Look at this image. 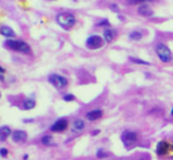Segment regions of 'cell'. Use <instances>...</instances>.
<instances>
[{
	"label": "cell",
	"mask_w": 173,
	"mask_h": 160,
	"mask_svg": "<svg viewBox=\"0 0 173 160\" xmlns=\"http://www.w3.org/2000/svg\"><path fill=\"white\" fill-rule=\"evenodd\" d=\"M76 15L70 12H63V13H59L57 15V23L59 24V26H61L65 29H70L76 25Z\"/></svg>",
	"instance_id": "6da1fadb"
},
{
	"label": "cell",
	"mask_w": 173,
	"mask_h": 160,
	"mask_svg": "<svg viewBox=\"0 0 173 160\" xmlns=\"http://www.w3.org/2000/svg\"><path fill=\"white\" fill-rule=\"evenodd\" d=\"M5 46L12 51H17V52H21V53L29 54L31 53V47L29 45L23 41V40H7L5 42Z\"/></svg>",
	"instance_id": "7a4b0ae2"
},
{
	"label": "cell",
	"mask_w": 173,
	"mask_h": 160,
	"mask_svg": "<svg viewBox=\"0 0 173 160\" xmlns=\"http://www.w3.org/2000/svg\"><path fill=\"white\" fill-rule=\"evenodd\" d=\"M156 53L159 57V59L162 63H170L171 59H172V53H171V50L162 42L157 44L156 46Z\"/></svg>",
	"instance_id": "3957f363"
},
{
	"label": "cell",
	"mask_w": 173,
	"mask_h": 160,
	"mask_svg": "<svg viewBox=\"0 0 173 160\" xmlns=\"http://www.w3.org/2000/svg\"><path fill=\"white\" fill-rule=\"evenodd\" d=\"M103 46H104V40L101 37H99L97 34L90 35L86 40V47L90 50H98Z\"/></svg>",
	"instance_id": "277c9868"
},
{
	"label": "cell",
	"mask_w": 173,
	"mask_h": 160,
	"mask_svg": "<svg viewBox=\"0 0 173 160\" xmlns=\"http://www.w3.org/2000/svg\"><path fill=\"white\" fill-rule=\"evenodd\" d=\"M48 82L51 85H53L55 88H59V90L66 87L67 84H68L66 78L63 75H59V74H51L48 77Z\"/></svg>",
	"instance_id": "5b68a950"
},
{
	"label": "cell",
	"mask_w": 173,
	"mask_h": 160,
	"mask_svg": "<svg viewBox=\"0 0 173 160\" xmlns=\"http://www.w3.org/2000/svg\"><path fill=\"white\" fill-rule=\"evenodd\" d=\"M121 140L125 144V146L132 147L137 143V133H134L132 131H125L121 134Z\"/></svg>",
	"instance_id": "8992f818"
},
{
	"label": "cell",
	"mask_w": 173,
	"mask_h": 160,
	"mask_svg": "<svg viewBox=\"0 0 173 160\" xmlns=\"http://www.w3.org/2000/svg\"><path fill=\"white\" fill-rule=\"evenodd\" d=\"M67 127H68V121L66 119H64V118H61V119L57 120L53 125L50 127V130L52 132H64Z\"/></svg>",
	"instance_id": "52a82bcc"
},
{
	"label": "cell",
	"mask_w": 173,
	"mask_h": 160,
	"mask_svg": "<svg viewBox=\"0 0 173 160\" xmlns=\"http://www.w3.org/2000/svg\"><path fill=\"white\" fill-rule=\"evenodd\" d=\"M27 139V133L25 131H21V130H17L12 132V140L17 144H20V143H24L26 141Z\"/></svg>",
	"instance_id": "ba28073f"
},
{
	"label": "cell",
	"mask_w": 173,
	"mask_h": 160,
	"mask_svg": "<svg viewBox=\"0 0 173 160\" xmlns=\"http://www.w3.org/2000/svg\"><path fill=\"white\" fill-rule=\"evenodd\" d=\"M138 13L140 14V15H143V17L148 18V17L153 15V10L145 2V4H140V6L138 7Z\"/></svg>",
	"instance_id": "9c48e42d"
},
{
	"label": "cell",
	"mask_w": 173,
	"mask_h": 160,
	"mask_svg": "<svg viewBox=\"0 0 173 160\" xmlns=\"http://www.w3.org/2000/svg\"><path fill=\"white\" fill-rule=\"evenodd\" d=\"M103 117V111L101 109H92L86 113V119L90 121H95Z\"/></svg>",
	"instance_id": "30bf717a"
},
{
	"label": "cell",
	"mask_w": 173,
	"mask_h": 160,
	"mask_svg": "<svg viewBox=\"0 0 173 160\" xmlns=\"http://www.w3.org/2000/svg\"><path fill=\"white\" fill-rule=\"evenodd\" d=\"M104 40L106 41L107 44H110V42H112L114 38H116V35H117V32L113 29V28H106L105 31H104Z\"/></svg>",
	"instance_id": "8fae6325"
},
{
	"label": "cell",
	"mask_w": 173,
	"mask_h": 160,
	"mask_svg": "<svg viewBox=\"0 0 173 160\" xmlns=\"http://www.w3.org/2000/svg\"><path fill=\"white\" fill-rule=\"evenodd\" d=\"M0 34L6 37V38H14L15 37V32L10 26H1L0 27Z\"/></svg>",
	"instance_id": "7c38bea8"
},
{
	"label": "cell",
	"mask_w": 173,
	"mask_h": 160,
	"mask_svg": "<svg viewBox=\"0 0 173 160\" xmlns=\"http://www.w3.org/2000/svg\"><path fill=\"white\" fill-rule=\"evenodd\" d=\"M10 135H12V130L8 126L0 127V141H5Z\"/></svg>",
	"instance_id": "4fadbf2b"
},
{
	"label": "cell",
	"mask_w": 173,
	"mask_h": 160,
	"mask_svg": "<svg viewBox=\"0 0 173 160\" xmlns=\"http://www.w3.org/2000/svg\"><path fill=\"white\" fill-rule=\"evenodd\" d=\"M168 148H170V146H168V144L166 141H160L158 144V146H157V153L159 155H164V154L167 153Z\"/></svg>",
	"instance_id": "5bb4252c"
},
{
	"label": "cell",
	"mask_w": 173,
	"mask_h": 160,
	"mask_svg": "<svg viewBox=\"0 0 173 160\" xmlns=\"http://www.w3.org/2000/svg\"><path fill=\"white\" fill-rule=\"evenodd\" d=\"M85 128V122H84V120L81 119H77L73 121V125H72V130L74 131V132H80V131H82Z\"/></svg>",
	"instance_id": "9a60e30c"
},
{
	"label": "cell",
	"mask_w": 173,
	"mask_h": 160,
	"mask_svg": "<svg viewBox=\"0 0 173 160\" xmlns=\"http://www.w3.org/2000/svg\"><path fill=\"white\" fill-rule=\"evenodd\" d=\"M128 38L131 40H134V41H139V40L143 39V33L140 31H132L128 35Z\"/></svg>",
	"instance_id": "2e32d148"
},
{
	"label": "cell",
	"mask_w": 173,
	"mask_h": 160,
	"mask_svg": "<svg viewBox=\"0 0 173 160\" xmlns=\"http://www.w3.org/2000/svg\"><path fill=\"white\" fill-rule=\"evenodd\" d=\"M36 106V100L34 99H26L24 101V108L25 109H32Z\"/></svg>",
	"instance_id": "e0dca14e"
},
{
	"label": "cell",
	"mask_w": 173,
	"mask_h": 160,
	"mask_svg": "<svg viewBox=\"0 0 173 160\" xmlns=\"http://www.w3.org/2000/svg\"><path fill=\"white\" fill-rule=\"evenodd\" d=\"M130 61H132L133 64H138V65H151L148 61L145 60H141V59H138V58H133V57H130Z\"/></svg>",
	"instance_id": "ac0fdd59"
},
{
	"label": "cell",
	"mask_w": 173,
	"mask_h": 160,
	"mask_svg": "<svg viewBox=\"0 0 173 160\" xmlns=\"http://www.w3.org/2000/svg\"><path fill=\"white\" fill-rule=\"evenodd\" d=\"M41 143L45 145V146H50L52 144V137L51 135H45L41 138Z\"/></svg>",
	"instance_id": "d6986e66"
},
{
	"label": "cell",
	"mask_w": 173,
	"mask_h": 160,
	"mask_svg": "<svg viewBox=\"0 0 173 160\" xmlns=\"http://www.w3.org/2000/svg\"><path fill=\"white\" fill-rule=\"evenodd\" d=\"M126 1L130 5H138V4H145V2L152 1V0H126Z\"/></svg>",
	"instance_id": "ffe728a7"
},
{
	"label": "cell",
	"mask_w": 173,
	"mask_h": 160,
	"mask_svg": "<svg viewBox=\"0 0 173 160\" xmlns=\"http://www.w3.org/2000/svg\"><path fill=\"white\" fill-rule=\"evenodd\" d=\"M65 101H73L74 99H76V97L73 95V94H66V95H64V98H63Z\"/></svg>",
	"instance_id": "44dd1931"
},
{
	"label": "cell",
	"mask_w": 173,
	"mask_h": 160,
	"mask_svg": "<svg viewBox=\"0 0 173 160\" xmlns=\"http://www.w3.org/2000/svg\"><path fill=\"white\" fill-rule=\"evenodd\" d=\"M97 26H98V27L110 26V23H108V20H107V19H103L100 23H98V24H97Z\"/></svg>",
	"instance_id": "7402d4cb"
},
{
	"label": "cell",
	"mask_w": 173,
	"mask_h": 160,
	"mask_svg": "<svg viewBox=\"0 0 173 160\" xmlns=\"http://www.w3.org/2000/svg\"><path fill=\"white\" fill-rule=\"evenodd\" d=\"M110 10L113 11V12H119V7H118L117 4H111L110 5Z\"/></svg>",
	"instance_id": "603a6c76"
},
{
	"label": "cell",
	"mask_w": 173,
	"mask_h": 160,
	"mask_svg": "<svg viewBox=\"0 0 173 160\" xmlns=\"http://www.w3.org/2000/svg\"><path fill=\"white\" fill-rule=\"evenodd\" d=\"M7 154H8V149H7V148H4V147L0 148V155H1V157L5 158V157H7Z\"/></svg>",
	"instance_id": "cb8c5ba5"
},
{
	"label": "cell",
	"mask_w": 173,
	"mask_h": 160,
	"mask_svg": "<svg viewBox=\"0 0 173 160\" xmlns=\"http://www.w3.org/2000/svg\"><path fill=\"white\" fill-rule=\"evenodd\" d=\"M97 157H98V158H104V157H107V154L106 153H104V151L99 149V151L97 152Z\"/></svg>",
	"instance_id": "d4e9b609"
},
{
	"label": "cell",
	"mask_w": 173,
	"mask_h": 160,
	"mask_svg": "<svg viewBox=\"0 0 173 160\" xmlns=\"http://www.w3.org/2000/svg\"><path fill=\"white\" fill-rule=\"evenodd\" d=\"M4 73H5V69L0 66V79L1 80H4V77H2V74H4Z\"/></svg>",
	"instance_id": "484cf974"
},
{
	"label": "cell",
	"mask_w": 173,
	"mask_h": 160,
	"mask_svg": "<svg viewBox=\"0 0 173 160\" xmlns=\"http://www.w3.org/2000/svg\"><path fill=\"white\" fill-rule=\"evenodd\" d=\"M98 133H99V131H94V132H93L92 134H93V135H95V134H98Z\"/></svg>",
	"instance_id": "4316f807"
},
{
	"label": "cell",
	"mask_w": 173,
	"mask_h": 160,
	"mask_svg": "<svg viewBox=\"0 0 173 160\" xmlns=\"http://www.w3.org/2000/svg\"><path fill=\"white\" fill-rule=\"evenodd\" d=\"M27 159H28V155L26 154V155H24V160H27Z\"/></svg>",
	"instance_id": "83f0119b"
},
{
	"label": "cell",
	"mask_w": 173,
	"mask_h": 160,
	"mask_svg": "<svg viewBox=\"0 0 173 160\" xmlns=\"http://www.w3.org/2000/svg\"><path fill=\"white\" fill-rule=\"evenodd\" d=\"M171 115H173V108H172V111H171Z\"/></svg>",
	"instance_id": "f1b7e54d"
},
{
	"label": "cell",
	"mask_w": 173,
	"mask_h": 160,
	"mask_svg": "<svg viewBox=\"0 0 173 160\" xmlns=\"http://www.w3.org/2000/svg\"><path fill=\"white\" fill-rule=\"evenodd\" d=\"M0 98H1V92H0Z\"/></svg>",
	"instance_id": "f546056e"
},
{
	"label": "cell",
	"mask_w": 173,
	"mask_h": 160,
	"mask_svg": "<svg viewBox=\"0 0 173 160\" xmlns=\"http://www.w3.org/2000/svg\"><path fill=\"white\" fill-rule=\"evenodd\" d=\"M171 147H172V148H173V143H172V146H171Z\"/></svg>",
	"instance_id": "4dcf8cb0"
}]
</instances>
